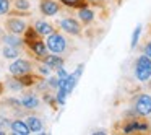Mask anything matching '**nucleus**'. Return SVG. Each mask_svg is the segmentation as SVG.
Segmentation results:
<instances>
[{"label": "nucleus", "mask_w": 151, "mask_h": 135, "mask_svg": "<svg viewBox=\"0 0 151 135\" xmlns=\"http://www.w3.org/2000/svg\"><path fill=\"white\" fill-rule=\"evenodd\" d=\"M63 5L67 7H75V8H81V7H86V2L85 0H60Z\"/></svg>", "instance_id": "18"}, {"label": "nucleus", "mask_w": 151, "mask_h": 135, "mask_svg": "<svg viewBox=\"0 0 151 135\" xmlns=\"http://www.w3.org/2000/svg\"><path fill=\"white\" fill-rule=\"evenodd\" d=\"M26 124H28V127H29L31 132H41L42 130V122H41L39 117L29 116V117L26 119Z\"/></svg>", "instance_id": "13"}, {"label": "nucleus", "mask_w": 151, "mask_h": 135, "mask_svg": "<svg viewBox=\"0 0 151 135\" xmlns=\"http://www.w3.org/2000/svg\"><path fill=\"white\" fill-rule=\"evenodd\" d=\"M140 34H141V25H138L137 28H135L133 34H132V41H130V47L132 49H135L138 44V39H140Z\"/></svg>", "instance_id": "19"}, {"label": "nucleus", "mask_w": 151, "mask_h": 135, "mask_svg": "<svg viewBox=\"0 0 151 135\" xmlns=\"http://www.w3.org/2000/svg\"><path fill=\"white\" fill-rule=\"evenodd\" d=\"M34 30H36V33L41 34V36H49V34L54 33V28L50 26L49 23H46V21H36Z\"/></svg>", "instance_id": "12"}, {"label": "nucleus", "mask_w": 151, "mask_h": 135, "mask_svg": "<svg viewBox=\"0 0 151 135\" xmlns=\"http://www.w3.org/2000/svg\"><path fill=\"white\" fill-rule=\"evenodd\" d=\"M10 10V0H0V15H5Z\"/></svg>", "instance_id": "20"}, {"label": "nucleus", "mask_w": 151, "mask_h": 135, "mask_svg": "<svg viewBox=\"0 0 151 135\" xmlns=\"http://www.w3.org/2000/svg\"><path fill=\"white\" fill-rule=\"evenodd\" d=\"M46 46H47V49H50L54 54H60V52H63V51L67 49V41H65V38H63L62 34L52 33V34H49V38H47Z\"/></svg>", "instance_id": "2"}, {"label": "nucleus", "mask_w": 151, "mask_h": 135, "mask_svg": "<svg viewBox=\"0 0 151 135\" xmlns=\"http://www.w3.org/2000/svg\"><path fill=\"white\" fill-rule=\"evenodd\" d=\"M8 86L13 88V90H21V88H23V83H21V82H10V83H8Z\"/></svg>", "instance_id": "22"}, {"label": "nucleus", "mask_w": 151, "mask_h": 135, "mask_svg": "<svg viewBox=\"0 0 151 135\" xmlns=\"http://www.w3.org/2000/svg\"><path fill=\"white\" fill-rule=\"evenodd\" d=\"M135 130H148V124L133 121V122H130L128 125H125V127H124L125 134H132V132H135Z\"/></svg>", "instance_id": "14"}, {"label": "nucleus", "mask_w": 151, "mask_h": 135, "mask_svg": "<svg viewBox=\"0 0 151 135\" xmlns=\"http://www.w3.org/2000/svg\"><path fill=\"white\" fill-rule=\"evenodd\" d=\"M10 127H12V130H13V134H18V135H28V134H31V130H29V127H28L26 122L15 121V122H12Z\"/></svg>", "instance_id": "9"}, {"label": "nucleus", "mask_w": 151, "mask_h": 135, "mask_svg": "<svg viewBox=\"0 0 151 135\" xmlns=\"http://www.w3.org/2000/svg\"><path fill=\"white\" fill-rule=\"evenodd\" d=\"M39 72H41V73H44V75H47V73H49V67H47V65H46V67H41Z\"/></svg>", "instance_id": "24"}, {"label": "nucleus", "mask_w": 151, "mask_h": 135, "mask_svg": "<svg viewBox=\"0 0 151 135\" xmlns=\"http://www.w3.org/2000/svg\"><path fill=\"white\" fill-rule=\"evenodd\" d=\"M78 15H80V20L85 21V23H91V21L94 20V13H93L89 8H86V7H81V8H80Z\"/></svg>", "instance_id": "15"}, {"label": "nucleus", "mask_w": 151, "mask_h": 135, "mask_svg": "<svg viewBox=\"0 0 151 135\" xmlns=\"http://www.w3.org/2000/svg\"><path fill=\"white\" fill-rule=\"evenodd\" d=\"M31 72V64L28 60H23V59H18L15 60L13 64L10 65V73L13 77H23V75H28Z\"/></svg>", "instance_id": "4"}, {"label": "nucleus", "mask_w": 151, "mask_h": 135, "mask_svg": "<svg viewBox=\"0 0 151 135\" xmlns=\"http://www.w3.org/2000/svg\"><path fill=\"white\" fill-rule=\"evenodd\" d=\"M4 57H5V59H15V57H18V49L15 46H7V44H5Z\"/></svg>", "instance_id": "17"}, {"label": "nucleus", "mask_w": 151, "mask_h": 135, "mask_svg": "<svg viewBox=\"0 0 151 135\" xmlns=\"http://www.w3.org/2000/svg\"><path fill=\"white\" fill-rule=\"evenodd\" d=\"M60 28H62L65 33L75 34V36L81 33V26H80L78 21L73 20V18H65V20H62V23H60Z\"/></svg>", "instance_id": "5"}, {"label": "nucleus", "mask_w": 151, "mask_h": 135, "mask_svg": "<svg viewBox=\"0 0 151 135\" xmlns=\"http://www.w3.org/2000/svg\"><path fill=\"white\" fill-rule=\"evenodd\" d=\"M143 54H145V56H148V57L151 59V41L146 44V46H145V49H143Z\"/></svg>", "instance_id": "23"}, {"label": "nucleus", "mask_w": 151, "mask_h": 135, "mask_svg": "<svg viewBox=\"0 0 151 135\" xmlns=\"http://www.w3.org/2000/svg\"><path fill=\"white\" fill-rule=\"evenodd\" d=\"M20 104L23 106V108H26V109H36L37 106H39V99H37L34 95H26V96L21 98Z\"/></svg>", "instance_id": "11"}, {"label": "nucleus", "mask_w": 151, "mask_h": 135, "mask_svg": "<svg viewBox=\"0 0 151 135\" xmlns=\"http://www.w3.org/2000/svg\"><path fill=\"white\" fill-rule=\"evenodd\" d=\"M0 93H2V85H0Z\"/></svg>", "instance_id": "26"}, {"label": "nucleus", "mask_w": 151, "mask_h": 135, "mask_svg": "<svg viewBox=\"0 0 151 135\" xmlns=\"http://www.w3.org/2000/svg\"><path fill=\"white\" fill-rule=\"evenodd\" d=\"M7 30L13 34H21L26 31V25H24V21L18 20V18H10L7 21Z\"/></svg>", "instance_id": "6"}, {"label": "nucleus", "mask_w": 151, "mask_h": 135, "mask_svg": "<svg viewBox=\"0 0 151 135\" xmlns=\"http://www.w3.org/2000/svg\"><path fill=\"white\" fill-rule=\"evenodd\" d=\"M59 8H60L59 4L54 2V0H42V2H41V12H42L44 15H47V17H54V15H57Z\"/></svg>", "instance_id": "7"}, {"label": "nucleus", "mask_w": 151, "mask_h": 135, "mask_svg": "<svg viewBox=\"0 0 151 135\" xmlns=\"http://www.w3.org/2000/svg\"><path fill=\"white\" fill-rule=\"evenodd\" d=\"M4 43L7 44V46H15V47H18V46H21L23 44V41L20 39V38L17 36V34H7V36H4Z\"/></svg>", "instance_id": "16"}, {"label": "nucleus", "mask_w": 151, "mask_h": 135, "mask_svg": "<svg viewBox=\"0 0 151 135\" xmlns=\"http://www.w3.org/2000/svg\"><path fill=\"white\" fill-rule=\"evenodd\" d=\"M135 112L140 116L151 114V96L150 95H140L135 99Z\"/></svg>", "instance_id": "3"}, {"label": "nucleus", "mask_w": 151, "mask_h": 135, "mask_svg": "<svg viewBox=\"0 0 151 135\" xmlns=\"http://www.w3.org/2000/svg\"><path fill=\"white\" fill-rule=\"evenodd\" d=\"M89 2H96V0H89Z\"/></svg>", "instance_id": "27"}, {"label": "nucleus", "mask_w": 151, "mask_h": 135, "mask_svg": "<svg viewBox=\"0 0 151 135\" xmlns=\"http://www.w3.org/2000/svg\"><path fill=\"white\" fill-rule=\"evenodd\" d=\"M44 64H46L49 69H57L59 70L60 67H63V59L59 56H46L44 57Z\"/></svg>", "instance_id": "10"}, {"label": "nucleus", "mask_w": 151, "mask_h": 135, "mask_svg": "<svg viewBox=\"0 0 151 135\" xmlns=\"http://www.w3.org/2000/svg\"><path fill=\"white\" fill-rule=\"evenodd\" d=\"M17 8L18 10H28V8H29V2H28V0H17Z\"/></svg>", "instance_id": "21"}, {"label": "nucleus", "mask_w": 151, "mask_h": 135, "mask_svg": "<svg viewBox=\"0 0 151 135\" xmlns=\"http://www.w3.org/2000/svg\"><path fill=\"white\" fill-rule=\"evenodd\" d=\"M28 44H29L31 51H33L37 57H42V59H44V57L47 56V46L42 43V41L34 39V41H31V43H28Z\"/></svg>", "instance_id": "8"}, {"label": "nucleus", "mask_w": 151, "mask_h": 135, "mask_svg": "<svg viewBox=\"0 0 151 135\" xmlns=\"http://www.w3.org/2000/svg\"><path fill=\"white\" fill-rule=\"evenodd\" d=\"M135 77L138 82H148L151 78V59L145 54L135 62Z\"/></svg>", "instance_id": "1"}, {"label": "nucleus", "mask_w": 151, "mask_h": 135, "mask_svg": "<svg viewBox=\"0 0 151 135\" xmlns=\"http://www.w3.org/2000/svg\"><path fill=\"white\" fill-rule=\"evenodd\" d=\"M5 134V132H2V130H0V135H4Z\"/></svg>", "instance_id": "25"}]
</instances>
